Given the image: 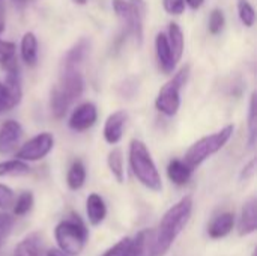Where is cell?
<instances>
[{
	"label": "cell",
	"mask_w": 257,
	"mask_h": 256,
	"mask_svg": "<svg viewBox=\"0 0 257 256\" xmlns=\"http://www.w3.org/2000/svg\"><path fill=\"white\" fill-rule=\"evenodd\" d=\"M193 213V198L185 196L163 216L157 232H154V256H164L176 237L184 231Z\"/></svg>",
	"instance_id": "1"
},
{
	"label": "cell",
	"mask_w": 257,
	"mask_h": 256,
	"mask_svg": "<svg viewBox=\"0 0 257 256\" xmlns=\"http://www.w3.org/2000/svg\"><path fill=\"white\" fill-rule=\"evenodd\" d=\"M128 157H130L131 170L134 177L140 181V184L152 192H161L163 190L161 175L157 169V164L146 143L142 142L140 139H133L130 143Z\"/></svg>",
	"instance_id": "2"
},
{
	"label": "cell",
	"mask_w": 257,
	"mask_h": 256,
	"mask_svg": "<svg viewBox=\"0 0 257 256\" xmlns=\"http://www.w3.org/2000/svg\"><path fill=\"white\" fill-rule=\"evenodd\" d=\"M84 80L81 71H66L60 72L59 83L51 89L50 94V107L53 116L60 119L66 115L71 104L83 95Z\"/></svg>",
	"instance_id": "3"
},
{
	"label": "cell",
	"mask_w": 257,
	"mask_h": 256,
	"mask_svg": "<svg viewBox=\"0 0 257 256\" xmlns=\"http://www.w3.org/2000/svg\"><path fill=\"white\" fill-rule=\"evenodd\" d=\"M233 131H235V127L230 124V125L223 127L217 133H212L209 136L199 139L188 148V151L185 152L184 161L193 170L197 169L202 163H205L209 157H212L214 154H217L227 145V142L233 136Z\"/></svg>",
	"instance_id": "4"
},
{
	"label": "cell",
	"mask_w": 257,
	"mask_h": 256,
	"mask_svg": "<svg viewBox=\"0 0 257 256\" xmlns=\"http://www.w3.org/2000/svg\"><path fill=\"white\" fill-rule=\"evenodd\" d=\"M113 11L122 23L125 35H131L136 44L142 47L146 15L145 0H113Z\"/></svg>",
	"instance_id": "5"
},
{
	"label": "cell",
	"mask_w": 257,
	"mask_h": 256,
	"mask_svg": "<svg viewBox=\"0 0 257 256\" xmlns=\"http://www.w3.org/2000/svg\"><path fill=\"white\" fill-rule=\"evenodd\" d=\"M54 237L60 250L69 256H75L81 253L87 241V229L80 220L78 216L72 214L69 219L62 220L56 229Z\"/></svg>",
	"instance_id": "6"
},
{
	"label": "cell",
	"mask_w": 257,
	"mask_h": 256,
	"mask_svg": "<svg viewBox=\"0 0 257 256\" xmlns=\"http://www.w3.org/2000/svg\"><path fill=\"white\" fill-rule=\"evenodd\" d=\"M190 77V65L182 66L161 89L155 98V107L166 116H175L181 109V91Z\"/></svg>",
	"instance_id": "7"
},
{
	"label": "cell",
	"mask_w": 257,
	"mask_h": 256,
	"mask_svg": "<svg viewBox=\"0 0 257 256\" xmlns=\"http://www.w3.org/2000/svg\"><path fill=\"white\" fill-rule=\"evenodd\" d=\"M54 146V137L51 133H39L30 140H27L18 151L15 158L23 161H39L45 158Z\"/></svg>",
	"instance_id": "8"
},
{
	"label": "cell",
	"mask_w": 257,
	"mask_h": 256,
	"mask_svg": "<svg viewBox=\"0 0 257 256\" xmlns=\"http://www.w3.org/2000/svg\"><path fill=\"white\" fill-rule=\"evenodd\" d=\"M90 53V39L80 38L63 56L60 63V72L66 71H80L86 57Z\"/></svg>",
	"instance_id": "9"
},
{
	"label": "cell",
	"mask_w": 257,
	"mask_h": 256,
	"mask_svg": "<svg viewBox=\"0 0 257 256\" xmlns=\"http://www.w3.org/2000/svg\"><path fill=\"white\" fill-rule=\"evenodd\" d=\"M98 121V109L93 103H81L74 109V112L69 116V128L74 131H86L95 125Z\"/></svg>",
	"instance_id": "10"
},
{
	"label": "cell",
	"mask_w": 257,
	"mask_h": 256,
	"mask_svg": "<svg viewBox=\"0 0 257 256\" xmlns=\"http://www.w3.org/2000/svg\"><path fill=\"white\" fill-rule=\"evenodd\" d=\"M128 122V113L125 110L113 112L104 124V139L108 145H117L123 137V130Z\"/></svg>",
	"instance_id": "11"
},
{
	"label": "cell",
	"mask_w": 257,
	"mask_h": 256,
	"mask_svg": "<svg viewBox=\"0 0 257 256\" xmlns=\"http://www.w3.org/2000/svg\"><path fill=\"white\" fill-rule=\"evenodd\" d=\"M23 136V128L20 122L8 119L0 125V154L12 152L20 143Z\"/></svg>",
	"instance_id": "12"
},
{
	"label": "cell",
	"mask_w": 257,
	"mask_h": 256,
	"mask_svg": "<svg viewBox=\"0 0 257 256\" xmlns=\"http://www.w3.org/2000/svg\"><path fill=\"white\" fill-rule=\"evenodd\" d=\"M5 65V69H6V77H5V86L9 92V97L12 100V104L14 106H18L21 98H23V88H21V75H20V68H18V63L14 59L8 60Z\"/></svg>",
	"instance_id": "13"
},
{
	"label": "cell",
	"mask_w": 257,
	"mask_h": 256,
	"mask_svg": "<svg viewBox=\"0 0 257 256\" xmlns=\"http://www.w3.org/2000/svg\"><path fill=\"white\" fill-rule=\"evenodd\" d=\"M155 53H157V59H158V65H160L161 71L166 74H172L178 65V62H176V59L172 53V48L169 45L167 35L163 32L158 33L155 38Z\"/></svg>",
	"instance_id": "14"
},
{
	"label": "cell",
	"mask_w": 257,
	"mask_h": 256,
	"mask_svg": "<svg viewBox=\"0 0 257 256\" xmlns=\"http://www.w3.org/2000/svg\"><path fill=\"white\" fill-rule=\"evenodd\" d=\"M257 229V201L256 198L248 199L241 211V219L238 225V232L241 237L250 235Z\"/></svg>",
	"instance_id": "15"
},
{
	"label": "cell",
	"mask_w": 257,
	"mask_h": 256,
	"mask_svg": "<svg viewBox=\"0 0 257 256\" xmlns=\"http://www.w3.org/2000/svg\"><path fill=\"white\" fill-rule=\"evenodd\" d=\"M14 256H44V240L38 232L29 234L24 240H21L15 250Z\"/></svg>",
	"instance_id": "16"
},
{
	"label": "cell",
	"mask_w": 257,
	"mask_h": 256,
	"mask_svg": "<svg viewBox=\"0 0 257 256\" xmlns=\"http://www.w3.org/2000/svg\"><path fill=\"white\" fill-rule=\"evenodd\" d=\"M235 226V216L232 213H223L217 216L208 226V235L212 240H220L224 238L232 232Z\"/></svg>",
	"instance_id": "17"
},
{
	"label": "cell",
	"mask_w": 257,
	"mask_h": 256,
	"mask_svg": "<svg viewBox=\"0 0 257 256\" xmlns=\"http://www.w3.org/2000/svg\"><path fill=\"white\" fill-rule=\"evenodd\" d=\"M86 213H87V219H89L90 225L96 226L101 222H104V219L107 216V205L98 193H92L87 196Z\"/></svg>",
	"instance_id": "18"
},
{
	"label": "cell",
	"mask_w": 257,
	"mask_h": 256,
	"mask_svg": "<svg viewBox=\"0 0 257 256\" xmlns=\"http://www.w3.org/2000/svg\"><path fill=\"white\" fill-rule=\"evenodd\" d=\"M20 54L27 66H35L38 63V38L33 32H26L21 38Z\"/></svg>",
	"instance_id": "19"
},
{
	"label": "cell",
	"mask_w": 257,
	"mask_h": 256,
	"mask_svg": "<svg viewBox=\"0 0 257 256\" xmlns=\"http://www.w3.org/2000/svg\"><path fill=\"white\" fill-rule=\"evenodd\" d=\"M193 172L194 170L184 160L178 158H173L167 166V177L176 186H185L191 180Z\"/></svg>",
	"instance_id": "20"
},
{
	"label": "cell",
	"mask_w": 257,
	"mask_h": 256,
	"mask_svg": "<svg viewBox=\"0 0 257 256\" xmlns=\"http://www.w3.org/2000/svg\"><path fill=\"white\" fill-rule=\"evenodd\" d=\"M128 256H154V231L145 229L133 240Z\"/></svg>",
	"instance_id": "21"
},
{
	"label": "cell",
	"mask_w": 257,
	"mask_h": 256,
	"mask_svg": "<svg viewBox=\"0 0 257 256\" xmlns=\"http://www.w3.org/2000/svg\"><path fill=\"white\" fill-rule=\"evenodd\" d=\"M167 41L169 45L172 48V53L176 59V62H179L182 59L184 54V48H185V38H184V32L179 27L178 23L172 21L169 24V32H167Z\"/></svg>",
	"instance_id": "22"
},
{
	"label": "cell",
	"mask_w": 257,
	"mask_h": 256,
	"mask_svg": "<svg viewBox=\"0 0 257 256\" xmlns=\"http://www.w3.org/2000/svg\"><path fill=\"white\" fill-rule=\"evenodd\" d=\"M107 164L108 169L111 172V175L114 177V180L122 184L125 181V170H123V154L120 148H113L108 155H107Z\"/></svg>",
	"instance_id": "23"
},
{
	"label": "cell",
	"mask_w": 257,
	"mask_h": 256,
	"mask_svg": "<svg viewBox=\"0 0 257 256\" xmlns=\"http://www.w3.org/2000/svg\"><path fill=\"white\" fill-rule=\"evenodd\" d=\"M86 183V167L81 160H75L68 174H66V184L71 190H80Z\"/></svg>",
	"instance_id": "24"
},
{
	"label": "cell",
	"mask_w": 257,
	"mask_h": 256,
	"mask_svg": "<svg viewBox=\"0 0 257 256\" xmlns=\"http://www.w3.org/2000/svg\"><path fill=\"white\" fill-rule=\"evenodd\" d=\"M29 174H30L29 164L20 158L0 161V177H24Z\"/></svg>",
	"instance_id": "25"
},
{
	"label": "cell",
	"mask_w": 257,
	"mask_h": 256,
	"mask_svg": "<svg viewBox=\"0 0 257 256\" xmlns=\"http://www.w3.org/2000/svg\"><path fill=\"white\" fill-rule=\"evenodd\" d=\"M248 148L254 149L257 140V104H256V92L251 94L250 97V104H248Z\"/></svg>",
	"instance_id": "26"
},
{
	"label": "cell",
	"mask_w": 257,
	"mask_h": 256,
	"mask_svg": "<svg viewBox=\"0 0 257 256\" xmlns=\"http://www.w3.org/2000/svg\"><path fill=\"white\" fill-rule=\"evenodd\" d=\"M238 15L245 27H253L256 23V11L248 0H238Z\"/></svg>",
	"instance_id": "27"
},
{
	"label": "cell",
	"mask_w": 257,
	"mask_h": 256,
	"mask_svg": "<svg viewBox=\"0 0 257 256\" xmlns=\"http://www.w3.org/2000/svg\"><path fill=\"white\" fill-rule=\"evenodd\" d=\"M226 26V17L224 12L218 8L212 9V12L209 14V21H208V30L211 35H218L223 32Z\"/></svg>",
	"instance_id": "28"
},
{
	"label": "cell",
	"mask_w": 257,
	"mask_h": 256,
	"mask_svg": "<svg viewBox=\"0 0 257 256\" xmlns=\"http://www.w3.org/2000/svg\"><path fill=\"white\" fill-rule=\"evenodd\" d=\"M33 207V193L32 192H23L17 201H14V214L15 216H24L27 214Z\"/></svg>",
	"instance_id": "29"
},
{
	"label": "cell",
	"mask_w": 257,
	"mask_h": 256,
	"mask_svg": "<svg viewBox=\"0 0 257 256\" xmlns=\"http://www.w3.org/2000/svg\"><path fill=\"white\" fill-rule=\"evenodd\" d=\"M131 246H133V238H128V237L122 238L102 256H128L131 252Z\"/></svg>",
	"instance_id": "30"
},
{
	"label": "cell",
	"mask_w": 257,
	"mask_h": 256,
	"mask_svg": "<svg viewBox=\"0 0 257 256\" xmlns=\"http://www.w3.org/2000/svg\"><path fill=\"white\" fill-rule=\"evenodd\" d=\"M12 226H14V219L9 214L2 213L0 214V247L6 241V238L9 237V234L12 231Z\"/></svg>",
	"instance_id": "31"
},
{
	"label": "cell",
	"mask_w": 257,
	"mask_h": 256,
	"mask_svg": "<svg viewBox=\"0 0 257 256\" xmlns=\"http://www.w3.org/2000/svg\"><path fill=\"white\" fill-rule=\"evenodd\" d=\"M15 44L14 42H9V41H2L0 39V63H6L8 60L14 59L15 57Z\"/></svg>",
	"instance_id": "32"
},
{
	"label": "cell",
	"mask_w": 257,
	"mask_h": 256,
	"mask_svg": "<svg viewBox=\"0 0 257 256\" xmlns=\"http://www.w3.org/2000/svg\"><path fill=\"white\" fill-rule=\"evenodd\" d=\"M164 11L170 15H181L185 12V2L184 0H163Z\"/></svg>",
	"instance_id": "33"
},
{
	"label": "cell",
	"mask_w": 257,
	"mask_h": 256,
	"mask_svg": "<svg viewBox=\"0 0 257 256\" xmlns=\"http://www.w3.org/2000/svg\"><path fill=\"white\" fill-rule=\"evenodd\" d=\"M14 192L5 186V184H0V210H8L14 205Z\"/></svg>",
	"instance_id": "34"
},
{
	"label": "cell",
	"mask_w": 257,
	"mask_h": 256,
	"mask_svg": "<svg viewBox=\"0 0 257 256\" xmlns=\"http://www.w3.org/2000/svg\"><path fill=\"white\" fill-rule=\"evenodd\" d=\"M14 107L15 106L12 104V100L9 97V92L6 89L5 83L0 81V115L8 112V110H11V109H14Z\"/></svg>",
	"instance_id": "35"
},
{
	"label": "cell",
	"mask_w": 257,
	"mask_h": 256,
	"mask_svg": "<svg viewBox=\"0 0 257 256\" xmlns=\"http://www.w3.org/2000/svg\"><path fill=\"white\" fill-rule=\"evenodd\" d=\"M256 174V158H251L241 170V175H239V180L241 181H248L250 178H253Z\"/></svg>",
	"instance_id": "36"
},
{
	"label": "cell",
	"mask_w": 257,
	"mask_h": 256,
	"mask_svg": "<svg viewBox=\"0 0 257 256\" xmlns=\"http://www.w3.org/2000/svg\"><path fill=\"white\" fill-rule=\"evenodd\" d=\"M6 27V17H5V5L0 2V35L3 33Z\"/></svg>",
	"instance_id": "37"
},
{
	"label": "cell",
	"mask_w": 257,
	"mask_h": 256,
	"mask_svg": "<svg viewBox=\"0 0 257 256\" xmlns=\"http://www.w3.org/2000/svg\"><path fill=\"white\" fill-rule=\"evenodd\" d=\"M185 2V5L187 6H190L191 9H199V8H202V5L205 3V0H184Z\"/></svg>",
	"instance_id": "38"
},
{
	"label": "cell",
	"mask_w": 257,
	"mask_h": 256,
	"mask_svg": "<svg viewBox=\"0 0 257 256\" xmlns=\"http://www.w3.org/2000/svg\"><path fill=\"white\" fill-rule=\"evenodd\" d=\"M47 256H69L68 253H65L63 250H60V249H50L48 252H47Z\"/></svg>",
	"instance_id": "39"
},
{
	"label": "cell",
	"mask_w": 257,
	"mask_h": 256,
	"mask_svg": "<svg viewBox=\"0 0 257 256\" xmlns=\"http://www.w3.org/2000/svg\"><path fill=\"white\" fill-rule=\"evenodd\" d=\"M75 3H78V5H86L87 3V0H74Z\"/></svg>",
	"instance_id": "40"
},
{
	"label": "cell",
	"mask_w": 257,
	"mask_h": 256,
	"mask_svg": "<svg viewBox=\"0 0 257 256\" xmlns=\"http://www.w3.org/2000/svg\"><path fill=\"white\" fill-rule=\"evenodd\" d=\"M30 2H33V0H29V3H30Z\"/></svg>",
	"instance_id": "41"
}]
</instances>
